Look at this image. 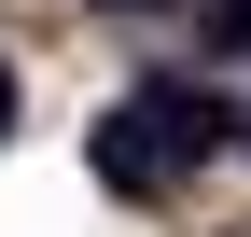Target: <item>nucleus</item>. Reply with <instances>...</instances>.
I'll use <instances>...</instances> for the list:
<instances>
[{
	"label": "nucleus",
	"mask_w": 251,
	"mask_h": 237,
	"mask_svg": "<svg viewBox=\"0 0 251 237\" xmlns=\"http://www.w3.org/2000/svg\"><path fill=\"white\" fill-rule=\"evenodd\" d=\"M237 140V112L209 98V84H181V70H153L140 98H112L98 126H84V167H98L112 195H168V182H196L209 154Z\"/></svg>",
	"instance_id": "obj_1"
},
{
	"label": "nucleus",
	"mask_w": 251,
	"mask_h": 237,
	"mask_svg": "<svg viewBox=\"0 0 251 237\" xmlns=\"http://www.w3.org/2000/svg\"><path fill=\"white\" fill-rule=\"evenodd\" d=\"M209 42H224V56H251V0H209Z\"/></svg>",
	"instance_id": "obj_2"
},
{
	"label": "nucleus",
	"mask_w": 251,
	"mask_h": 237,
	"mask_svg": "<svg viewBox=\"0 0 251 237\" xmlns=\"http://www.w3.org/2000/svg\"><path fill=\"white\" fill-rule=\"evenodd\" d=\"M98 14H168V0H98Z\"/></svg>",
	"instance_id": "obj_3"
},
{
	"label": "nucleus",
	"mask_w": 251,
	"mask_h": 237,
	"mask_svg": "<svg viewBox=\"0 0 251 237\" xmlns=\"http://www.w3.org/2000/svg\"><path fill=\"white\" fill-rule=\"evenodd\" d=\"M0 126H14V70H0Z\"/></svg>",
	"instance_id": "obj_4"
},
{
	"label": "nucleus",
	"mask_w": 251,
	"mask_h": 237,
	"mask_svg": "<svg viewBox=\"0 0 251 237\" xmlns=\"http://www.w3.org/2000/svg\"><path fill=\"white\" fill-rule=\"evenodd\" d=\"M237 154H251V112H237Z\"/></svg>",
	"instance_id": "obj_5"
}]
</instances>
